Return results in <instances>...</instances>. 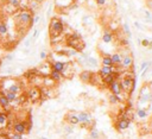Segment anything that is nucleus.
Masks as SVG:
<instances>
[{"label": "nucleus", "mask_w": 152, "mask_h": 139, "mask_svg": "<svg viewBox=\"0 0 152 139\" xmlns=\"http://www.w3.org/2000/svg\"><path fill=\"white\" fill-rule=\"evenodd\" d=\"M66 30V24L62 19L59 18H52L50 20V24H49V32H50V37L51 39L56 38V37H59L62 35Z\"/></svg>", "instance_id": "f257e3e1"}, {"label": "nucleus", "mask_w": 152, "mask_h": 139, "mask_svg": "<svg viewBox=\"0 0 152 139\" xmlns=\"http://www.w3.org/2000/svg\"><path fill=\"white\" fill-rule=\"evenodd\" d=\"M34 17V13L27 10H21L19 13L14 14V23L18 29H23V27H30V21H31Z\"/></svg>", "instance_id": "f03ea898"}, {"label": "nucleus", "mask_w": 152, "mask_h": 139, "mask_svg": "<svg viewBox=\"0 0 152 139\" xmlns=\"http://www.w3.org/2000/svg\"><path fill=\"white\" fill-rule=\"evenodd\" d=\"M134 74L131 73L128 74V71H126V76H124L119 82H120V87L123 89V93H130L131 88H132V82L134 80Z\"/></svg>", "instance_id": "7ed1b4c3"}, {"label": "nucleus", "mask_w": 152, "mask_h": 139, "mask_svg": "<svg viewBox=\"0 0 152 139\" xmlns=\"http://www.w3.org/2000/svg\"><path fill=\"white\" fill-rule=\"evenodd\" d=\"M10 85L5 88H3L4 92H12V93H16V94H20L21 93V85L17 81H13V80H9Z\"/></svg>", "instance_id": "20e7f679"}, {"label": "nucleus", "mask_w": 152, "mask_h": 139, "mask_svg": "<svg viewBox=\"0 0 152 139\" xmlns=\"http://www.w3.org/2000/svg\"><path fill=\"white\" fill-rule=\"evenodd\" d=\"M133 67V56L131 53H126L123 56V61H121L120 68H123L124 70H128Z\"/></svg>", "instance_id": "39448f33"}, {"label": "nucleus", "mask_w": 152, "mask_h": 139, "mask_svg": "<svg viewBox=\"0 0 152 139\" xmlns=\"http://www.w3.org/2000/svg\"><path fill=\"white\" fill-rule=\"evenodd\" d=\"M77 118H78V121H80V124L83 126V127H86L87 125H90V123H92L93 120H92V114L90 113H88V112H80L78 114H77Z\"/></svg>", "instance_id": "423d86ee"}, {"label": "nucleus", "mask_w": 152, "mask_h": 139, "mask_svg": "<svg viewBox=\"0 0 152 139\" xmlns=\"http://www.w3.org/2000/svg\"><path fill=\"white\" fill-rule=\"evenodd\" d=\"M130 125H131V119L123 117V118H120V119L116 121L115 127H116V130H119V131H125V130H127V128L130 127Z\"/></svg>", "instance_id": "0eeeda50"}, {"label": "nucleus", "mask_w": 152, "mask_h": 139, "mask_svg": "<svg viewBox=\"0 0 152 139\" xmlns=\"http://www.w3.org/2000/svg\"><path fill=\"white\" fill-rule=\"evenodd\" d=\"M67 64H68V62H62V61H54V62L50 63L51 69L52 70H56V71H58L61 74H63V71L66 70Z\"/></svg>", "instance_id": "6e6552de"}, {"label": "nucleus", "mask_w": 152, "mask_h": 139, "mask_svg": "<svg viewBox=\"0 0 152 139\" xmlns=\"http://www.w3.org/2000/svg\"><path fill=\"white\" fill-rule=\"evenodd\" d=\"M13 132H17L19 134H25L26 131H27V127H26V123L25 121H17L13 127H12Z\"/></svg>", "instance_id": "1a4fd4ad"}, {"label": "nucleus", "mask_w": 152, "mask_h": 139, "mask_svg": "<svg viewBox=\"0 0 152 139\" xmlns=\"http://www.w3.org/2000/svg\"><path fill=\"white\" fill-rule=\"evenodd\" d=\"M41 95H42V93H41V91H39L37 87L30 88L29 92H27V96H29V99L31 100V101H37V100H39Z\"/></svg>", "instance_id": "9d476101"}, {"label": "nucleus", "mask_w": 152, "mask_h": 139, "mask_svg": "<svg viewBox=\"0 0 152 139\" xmlns=\"http://www.w3.org/2000/svg\"><path fill=\"white\" fill-rule=\"evenodd\" d=\"M74 1H75V0H55L54 5H55L58 10H59V9H67V7H70Z\"/></svg>", "instance_id": "9b49d317"}, {"label": "nucleus", "mask_w": 152, "mask_h": 139, "mask_svg": "<svg viewBox=\"0 0 152 139\" xmlns=\"http://www.w3.org/2000/svg\"><path fill=\"white\" fill-rule=\"evenodd\" d=\"M115 71H116V68H115V67L102 66V67L100 68V70H99V75L103 78V77H106V76H108L109 74H113V73H115Z\"/></svg>", "instance_id": "f8f14e48"}, {"label": "nucleus", "mask_w": 152, "mask_h": 139, "mask_svg": "<svg viewBox=\"0 0 152 139\" xmlns=\"http://www.w3.org/2000/svg\"><path fill=\"white\" fill-rule=\"evenodd\" d=\"M109 89H111L112 94H114V95L121 96V94H123V89H121V87H120V82H119V80H115V81L112 83V85L109 86Z\"/></svg>", "instance_id": "ddd939ff"}, {"label": "nucleus", "mask_w": 152, "mask_h": 139, "mask_svg": "<svg viewBox=\"0 0 152 139\" xmlns=\"http://www.w3.org/2000/svg\"><path fill=\"white\" fill-rule=\"evenodd\" d=\"M111 58H112L113 66L115 68H119L120 64H121V61H123V53L121 52H114V53L111 55Z\"/></svg>", "instance_id": "4468645a"}, {"label": "nucleus", "mask_w": 152, "mask_h": 139, "mask_svg": "<svg viewBox=\"0 0 152 139\" xmlns=\"http://www.w3.org/2000/svg\"><path fill=\"white\" fill-rule=\"evenodd\" d=\"M101 41H102L103 43H106V44L112 43V42L114 41V35H113V32H112L111 30H107V29H106V30L103 31V34H102Z\"/></svg>", "instance_id": "2eb2a0df"}, {"label": "nucleus", "mask_w": 152, "mask_h": 139, "mask_svg": "<svg viewBox=\"0 0 152 139\" xmlns=\"http://www.w3.org/2000/svg\"><path fill=\"white\" fill-rule=\"evenodd\" d=\"M9 25L5 20H0V37L6 38L9 36Z\"/></svg>", "instance_id": "dca6fc26"}, {"label": "nucleus", "mask_w": 152, "mask_h": 139, "mask_svg": "<svg viewBox=\"0 0 152 139\" xmlns=\"http://www.w3.org/2000/svg\"><path fill=\"white\" fill-rule=\"evenodd\" d=\"M80 78L82 82L84 83H89L92 82V78H93V73L90 70H83L81 74H80Z\"/></svg>", "instance_id": "f3484780"}, {"label": "nucleus", "mask_w": 152, "mask_h": 139, "mask_svg": "<svg viewBox=\"0 0 152 139\" xmlns=\"http://www.w3.org/2000/svg\"><path fill=\"white\" fill-rule=\"evenodd\" d=\"M118 76H119V73H118V71H115V73H113V74H109L108 76L103 77V82H105V85L109 87V86L112 85V83H113L115 80H118Z\"/></svg>", "instance_id": "a211bd4d"}, {"label": "nucleus", "mask_w": 152, "mask_h": 139, "mask_svg": "<svg viewBox=\"0 0 152 139\" xmlns=\"http://www.w3.org/2000/svg\"><path fill=\"white\" fill-rule=\"evenodd\" d=\"M11 105L10 100L6 98L5 95V92L4 91H0V106H1L3 108H9Z\"/></svg>", "instance_id": "6ab92c4d"}, {"label": "nucleus", "mask_w": 152, "mask_h": 139, "mask_svg": "<svg viewBox=\"0 0 152 139\" xmlns=\"http://www.w3.org/2000/svg\"><path fill=\"white\" fill-rule=\"evenodd\" d=\"M87 67H89L90 69H95L99 67V61L95 58V57H92V56H88L87 58V63H86Z\"/></svg>", "instance_id": "aec40b11"}, {"label": "nucleus", "mask_w": 152, "mask_h": 139, "mask_svg": "<svg viewBox=\"0 0 152 139\" xmlns=\"http://www.w3.org/2000/svg\"><path fill=\"white\" fill-rule=\"evenodd\" d=\"M67 121H68V124L70 126H76V125L80 124L78 118H77V114H71V113L67 115Z\"/></svg>", "instance_id": "412c9836"}, {"label": "nucleus", "mask_w": 152, "mask_h": 139, "mask_svg": "<svg viewBox=\"0 0 152 139\" xmlns=\"http://www.w3.org/2000/svg\"><path fill=\"white\" fill-rule=\"evenodd\" d=\"M136 115L139 118V119H146L148 117V112H147V109L146 108H138L136 110Z\"/></svg>", "instance_id": "4be33fe9"}, {"label": "nucleus", "mask_w": 152, "mask_h": 139, "mask_svg": "<svg viewBox=\"0 0 152 139\" xmlns=\"http://www.w3.org/2000/svg\"><path fill=\"white\" fill-rule=\"evenodd\" d=\"M41 3L37 1V0H29V6H27V10H31V12L34 11H37L38 7H39Z\"/></svg>", "instance_id": "5701e85b"}, {"label": "nucleus", "mask_w": 152, "mask_h": 139, "mask_svg": "<svg viewBox=\"0 0 152 139\" xmlns=\"http://www.w3.org/2000/svg\"><path fill=\"white\" fill-rule=\"evenodd\" d=\"M101 63L102 66H108V67H114L112 58H111V55H102V58H101Z\"/></svg>", "instance_id": "b1692460"}, {"label": "nucleus", "mask_w": 152, "mask_h": 139, "mask_svg": "<svg viewBox=\"0 0 152 139\" xmlns=\"http://www.w3.org/2000/svg\"><path fill=\"white\" fill-rule=\"evenodd\" d=\"M49 76H50L55 82H58V81L62 80V76H63V75L61 74V73H58V71H56V70H52V69H51V71H50Z\"/></svg>", "instance_id": "393cba45"}, {"label": "nucleus", "mask_w": 152, "mask_h": 139, "mask_svg": "<svg viewBox=\"0 0 152 139\" xmlns=\"http://www.w3.org/2000/svg\"><path fill=\"white\" fill-rule=\"evenodd\" d=\"M108 99H109V102H111L112 105H116V103H120L121 101H124L121 96H119V95H114V94H109Z\"/></svg>", "instance_id": "a878e982"}, {"label": "nucleus", "mask_w": 152, "mask_h": 139, "mask_svg": "<svg viewBox=\"0 0 152 139\" xmlns=\"http://www.w3.org/2000/svg\"><path fill=\"white\" fill-rule=\"evenodd\" d=\"M7 121H9L7 115L4 114V113H0V130L4 128V127L7 125Z\"/></svg>", "instance_id": "bb28decb"}, {"label": "nucleus", "mask_w": 152, "mask_h": 139, "mask_svg": "<svg viewBox=\"0 0 152 139\" xmlns=\"http://www.w3.org/2000/svg\"><path fill=\"white\" fill-rule=\"evenodd\" d=\"M123 30H124L125 35L127 36V39H131V38H132V32H131V29H130L128 23H124V25H123Z\"/></svg>", "instance_id": "cd10ccee"}, {"label": "nucleus", "mask_w": 152, "mask_h": 139, "mask_svg": "<svg viewBox=\"0 0 152 139\" xmlns=\"http://www.w3.org/2000/svg\"><path fill=\"white\" fill-rule=\"evenodd\" d=\"M5 95H6V98L10 100V102H11V103H13V102L18 99V94L12 93V92H5Z\"/></svg>", "instance_id": "c85d7f7f"}, {"label": "nucleus", "mask_w": 152, "mask_h": 139, "mask_svg": "<svg viewBox=\"0 0 152 139\" xmlns=\"http://www.w3.org/2000/svg\"><path fill=\"white\" fill-rule=\"evenodd\" d=\"M6 1H7V5L12 6L14 10L20 9V0H6Z\"/></svg>", "instance_id": "c756f323"}, {"label": "nucleus", "mask_w": 152, "mask_h": 139, "mask_svg": "<svg viewBox=\"0 0 152 139\" xmlns=\"http://www.w3.org/2000/svg\"><path fill=\"white\" fill-rule=\"evenodd\" d=\"M41 16L39 14H34V17H32V19H31V21H30V27H32V26H35V25H37L39 21H41Z\"/></svg>", "instance_id": "7c9ffc66"}, {"label": "nucleus", "mask_w": 152, "mask_h": 139, "mask_svg": "<svg viewBox=\"0 0 152 139\" xmlns=\"http://www.w3.org/2000/svg\"><path fill=\"white\" fill-rule=\"evenodd\" d=\"M99 137H100V133H99V131L96 128L90 130V132H89V138L90 139H99Z\"/></svg>", "instance_id": "2f4dec72"}, {"label": "nucleus", "mask_w": 152, "mask_h": 139, "mask_svg": "<svg viewBox=\"0 0 152 139\" xmlns=\"http://www.w3.org/2000/svg\"><path fill=\"white\" fill-rule=\"evenodd\" d=\"M87 58H88V55L87 53H81V56L78 57V62H80V64H82V66H86V63H87Z\"/></svg>", "instance_id": "473e14b6"}, {"label": "nucleus", "mask_w": 152, "mask_h": 139, "mask_svg": "<svg viewBox=\"0 0 152 139\" xmlns=\"http://www.w3.org/2000/svg\"><path fill=\"white\" fill-rule=\"evenodd\" d=\"M108 3V0H95V4H96V7H105Z\"/></svg>", "instance_id": "72a5a7b5"}, {"label": "nucleus", "mask_w": 152, "mask_h": 139, "mask_svg": "<svg viewBox=\"0 0 152 139\" xmlns=\"http://www.w3.org/2000/svg\"><path fill=\"white\" fill-rule=\"evenodd\" d=\"M54 4H50L49 5V7H48V10H46V18H51V12H52V10H54Z\"/></svg>", "instance_id": "f704fd0d"}, {"label": "nucleus", "mask_w": 152, "mask_h": 139, "mask_svg": "<svg viewBox=\"0 0 152 139\" xmlns=\"http://www.w3.org/2000/svg\"><path fill=\"white\" fill-rule=\"evenodd\" d=\"M34 41H32V38L31 37H29V38H26L25 41H24V48H29L30 45H31V43H32Z\"/></svg>", "instance_id": "c9c22d12"}, {"label": "nucleus", "mask_w": 152, "mask_h": 139, "mask_svg": "<svg viewBox=\"0 0 152 139\" xmlns=\"http://www.w3.org/2000/svg\"><path fill=\"white\" fill-rule=\"evenodd\" d=\"M38 34H39V29H37V27H35V29H34V32H32V35H31V38H32V41H35V39L38 37Z\"/></svg>", "instance_id": "e433bc0d"}, {"label": "nucleus", "mask_w": 152, "mask_h": 139, "mask_svg": "<svg viewBox=\"0 0 152 139\" xmlns=\"http://www.w3.org/2000/svg\"><path fill=\"white\" fill-rule=\"evenodd\" d=\"M151 66V62H147V61H144L141 64H140V71H143L145 68H147V67H150Z\"/></svg>", "instance_id": "4c0bfd02"}, {"label": "nucleus", "mask_w": 152, "mask_h": 139, "mask_svg": "<svg viewBox=\"0 0 152 139\" xmlns=\"http://www.w3.org/2000/svg\"><path fill=\"white\" fill-rule=\"evenodd\" d=\"M140 44H141L144 48H147V46H148V44H150V39H147V38H143V39L140 41Z\"/></svg>", "instance_id": "58836bf2"}, {"label": "nucleus", "mask_w": 152, "mask_h": 139, "mask_svg": "<svg viewBox=\"0 0 152 139\" xmlns=\"http://www.w3.org/2000/svg\"><path fill=\"white\" fill-rule=\"evenodd\" d=\"M11 139H23V134H19L17 132H13L11 135Z\"/></svg>", "instance_id": "ea45409f"}, {"label": "nucleus", "mask_w": 152, "mask_h": 139, "mask_svg": "<svg viewBox=\"0 0 152 139\" xmlns=\"http://www.w3.org/2000/svg\"><path fill=\"white\" fill-rule=\"evenodd\" d=\"M39 58L43 60V61H45V60L48 58V53H46V51H41V52H39Z\"/></svg>", "instance_id": "a19ab883"}, {"label": "nucleus", "mask_w": 152, "mask_h": 139, "mask_svg": "<svg viewBox=\"0 0 152 139\" xmlns=\"http://www.w3.org/2000/svg\"><path fill=\"white\" fill-rule=\"evenodd\" d=\"M144 14H145V18H147V19H152V13H151V11L150 10H144Z\"/></svg>", "instance_id": "79ce46f5"}, {"label": "nucleus", "mask_w": 152, "mask_h": 139, "mask_svg": "<svg viewBox=\"0 0 152 139\" xmlns=\"http://www.w3.org/2000/svg\"><path fill=\"white\" fill-rule=\"evenodd\" d=\"M13 60H14L13 55H6V56H5V61H6V62H12Z\"/></svg>", "instance_id": "37998d69"}, {"label": "nucleus", "mask_w": 152, "mask_h": 139, "mask_svg": "<svg viewBox=\"0 0 152 139\" xmlns=\"http://www.w3.org/2000/svg\"><path fill=\"white\" fill-rule=\"evenodd\" d=\"M148 70H150V67H147V68H145V69H144V70L141 71V77H143V78H144V77L146 76V74L148 73Z\"/></svg>", "instance_id": "c03bdc74"}, {"label": "nucleus", "mask_w": 152, "mask_h": 139, "mask_svg": "<svg viewBox=\"0 0 152 139\" xmlns=\"http://www.w3.org/2000/svg\"><path fill=\"white\" fill-rule=\"evenodd\" d=\"M134 26L137 27V30H143L141 24H140V23H138V21H134Z\"/></svg>", "instance_id": "a18cd8bd"}, {"label": "nucleus", "mask_w": 152, "mask_h": 139, "mask_svg": "<svg viewBox=\"0 0 152 139\" xmlns=\"http://www.w3.org/2000/svg\"><path fill=\"white\" fill-rule=\"evenodd\" d=\"M146 6H147L150 10H152V0H146Z\"/></svg>", "instance_id": "49530a36"}, {"label": "nucleus", "mask_w": 152, "mask_h": 139, "mask_svg": "<svg viewBox=\"0 0 152 139\" xmlns=\"http://www.w3.org/2000/svg\"><path fill=\"white\" fill-rule=\"evenodd\" d=\"M66 132H67V134L73 133V128H71V126H67V127H66Z\"/></svg>", "instance_id": "de8ad7c7"}, {"label": "nucleus", "mask_w": 152, "mask_h": 139, "mask_svg": "<svg viewBox=\"0 0 152 139\" xmlns=\"http://www.w3.org/2000/svg\"><path fill=\"white\" fill-rule=\"evenodd\" d=\"M0 139H11V137L6 135V134H1V138H0Z\"/></svg>", "instance_id": "09e8293b"}, {"label": "nucleus", "mask_w": 152, "mask_h": 139, "mask_svg": "<svg viewBox=\"0 0 152 139\" xmlns=\"http://www.w3.org/2000/svg\"><path fill=\"white\" fill-rule=\"evenodd\" d=\"M75 1H76L77 4H84V3L87 1V0H75Z\"/></svg>", "instance_id": "8fccbe9b"}, {"label": "nucleus", "mask_w": 152, "mask_h": 139, "mask_svg": "<svg viewBox=\"0 0 152 139\" xmlns=\"http://www.w3.org/2000/svg\"><path fill=\"white\" fill-rule=\"evenodd\" d=\"M145 23H150V24H152V19H147V18H145Z\"/></svg>", "instance_id": "3c124183"}, {"label": "nucleus", "mask_w": 152, "mask_h": 139, "mask_svg": "<svg viewBox=\"0 0 152 139\" xmlns=\"http://www.w3.org/2000/svg\"><path fill=\"white\" fill-rule=\"evenodd\" d=\"M147 48H148V49H152V41H150V44H148Z\"/></svg>", "instance_id": "603ef678"}, {"label": "nucleus", "mask_w": 152, "mask_h": 139, "mask_svg": "<svg viewBox=\"0 0 152 139\" xmlns=\"http://www.w3.org/2000/svg\"><path fill=\"white\" fill-rule=\"evenodd\" d=\"M41 139H48V138H46V137H42Z\"/></svg>", "instance_id": "864d4df0"}, {"label": "nucleus", "mask_w": 152, "mask_h": 139, "mask_svg": "<svg viewBox=\"0 0 152 139\" xmlns=\"http://www.w3.org/2000/svg\"><path fill=\"white\" fill-rule=\"evenodd\" d=\"M37 1H39V3H42V1H43V0H37Z\"/></svg>", "instance_id": "5fc2aeb1"}]
</instances>
